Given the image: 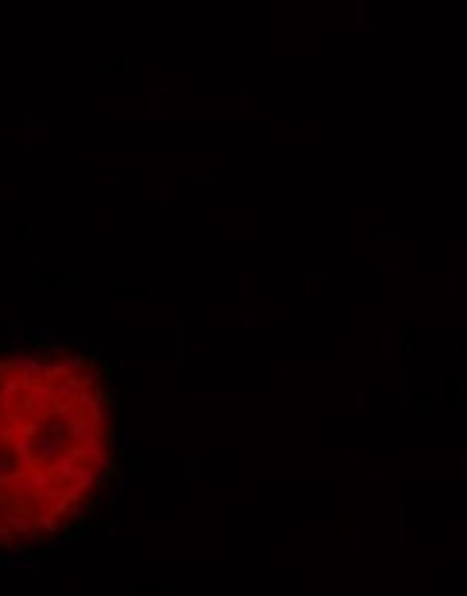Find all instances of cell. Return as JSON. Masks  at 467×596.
<instances>
[{
  "instance_id": "cell-1",
  "label": "cell",
  "mask_w": 467,
  "mask_h": 596,
  "mask_svg": "<svg viewBox=\"0 0 467 596\" xmlns=\"http://www.w3.org/2000/svg\"><path fill=\"white\" fill-rule=\"evenodd\" d=\"M106 399L75 355L0 361V539L72 528L106 479Z\"/></svg>"
}]
</instances>
